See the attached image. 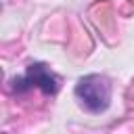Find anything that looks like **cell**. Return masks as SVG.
Here are the masks:
<instances>
[{
  "label": "cell",
  "instance_id": "obj_1",
  "mask_svg": "<svg viewBox=\"0 0 134 134\" xmlns=\"http://www.w3.org/2000/svg\"><path fill=\"white\" fill-rule=\"evenodd\" d=\"M75 96L90 113L105 111L111 100V84L103 75H86L75 86Z\"/></svg>",
  "mask_w": 134,
  "mask_h": 134
},
{
  "label": "cell",
  "instance_id": "obj_2",
  "mask_svg": "<svg viewBox=\"0 0 134 134\" xmlns=\"http://www.w3.org/2000/svg\"><path fill=\"white\" fill-rule=\"evenodd\" d=\"M40 88L42 92L46 94H54L59 90V77L42 63H34L27 67V71L21 75V77H15L13 82V88L15 92H25L29 88Z\"/></svg>",
  "mask_w": 134,
  "mask_h": 134
}]
</instances>
